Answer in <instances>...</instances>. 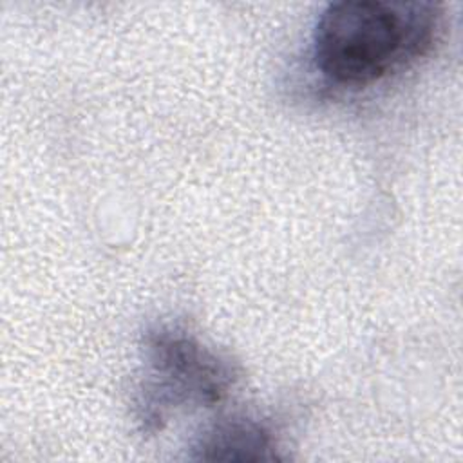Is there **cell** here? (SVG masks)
Wrapping results in <instances>:
<instances>
[{
	"label": "cell",
	"instance_id": "obj_1",
	"mask_svg": "<svg viewBox=\"0 0 463 463\" xmlns=\"http://www.w3.org/2000/svg\"><path fill=\"white\" fill-rule=\"evenodd\" d=\"M439 20L441 7L434 2H333L315 25V65L340 85L378 81L427 54Z\"/></svg>",
	"mask_w": 463,
	"mask_h": 463
},
{
	"label": "cell",
	"instance_id": "obj_2",
	"mask_svg": "<svg viewBox=\"0 0 463 463\" xmlns=\"http://www.w3.org/2000/svg\"><path fill=\"white\" fill-rule=\"evenodd\" d=\"M146 376L136 402L143 429L157 430L179 407H210L235 385V364L174 326H156L143 338Z\"/></svg>",
	"mask_w": 463,
	"mask_h": 463
},
{
	"label": "cell",
	"instance_id": "obj_3",
	"mask_svg": "<svg viewBox=\"0 0 463 463\" xmlns=\"http://www.w3.org/2000/svg\"><path fill=\"white\" fill-rule=\"evenodd\" d=\"M199 459L264 461L277 459L273 430L250 416H226L212 423L194 445Z\"/></svg>",
	"mask_w": 463,
	"mask_h": 463
}]
</instances>
